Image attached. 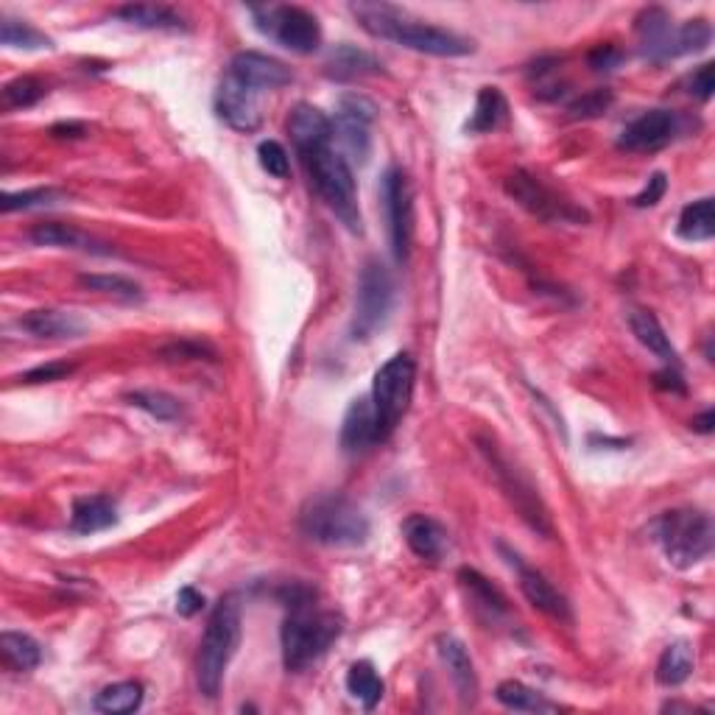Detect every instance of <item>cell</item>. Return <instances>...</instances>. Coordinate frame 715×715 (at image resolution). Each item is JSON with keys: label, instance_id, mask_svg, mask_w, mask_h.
<instances>
[{"label": "cell", "instance_id": "cell-22", "mask_svg": "<svg viewBox=\"0 0 715 715\" xmlns=\"http://www.w3.org/2000/svg\"><path fill=\"white\" fill-rule=\"evenodd\" d=\"M377 431H375V414H372L370 397H358L350 403L341 422V448L350 455H361L370 448H375Z\"/></svg>", "mask_w": 715, "mask_h": 715}, {"label": "cell", "instance_id": "cell-16", "mask_svg": "<svg viewBox=\"0 0 715 715\" xmlns=\"http://www.w3.org/2000/svg\"><path fill=\"white\" fill-rule=\"evenodd\" d=\"M230 74L257 92L279 90V87H288L294 81L292 67L274 59V56L257 54V51H241V54L232 56Z\"/></svg>", "mask_w": 715, "mask_h": 715}, {"label": "cell", "instance_id": "cell-14", "mask_svg": "<svg viewBox=\"0 0 715 715\" xmlns=\"http://www.w3.org/2000/svg\"><path fill=\"white\" fill-rule=\"evenodd\" d=\"M679 134V116L671 110H649L620 132L618 148L629 154H654L671 146Z\"/></svg>", "mask_w": 715, "mask_h": 715}, {"label": "cell", "instance_id": "cell-7", "mask_svg": "<svg viewBox=\"0 0 715 715\" xmlns=\"http://www.w3.org/2000/svg\"><path fill=\"white\" fill-rule=\"evenodd\" d=\"M654 537L673 568L691 570L713 551V520L696 509H673L654 522Z\"/></svg>", "mask_w": 715, "mask_h": 715}, {"label": "cell", "instance_id": "cell-49", "mask_svg": "<svg viewBox=\"0 0 715 715\" xmlns=\"http://www.w3.org/2000/svg\"><path fill=\"white\" fill-rule=\"evenodd\" d=\"M205 609V595L194 587H183L179 595H176V613L183 615V618H194Z\"/></svg>", "mask_w": 715, "mask_h": 715}, {"label": "cell", "instance_id": "cell-2", "mask_svg": "<svg viewBox=\"0 0 715 715\" xmlns=\"http://www.w3.org/2000/svg\"><path fill=\"white\" fill-rule=\"evenodd\" d=\"M288 615L283 620V662L288 671L299 673L316 660L328 654V649L344 631V618L333 609L316 606V593L310 587L288 590Z\"/></svg>", "mask_w": 715, "mask_h": 715}, {"label": "cell", "instance_id": "cell-17", "mask_svg": "<svg viewBox=\"0 0 715 715\" xmlns=\"http://www.w3.org/2000/svg\"><path fill=\"white\" fill-rule=\"evenodd\" d=\"M509 562H512V568H517V576H520V590L534 609H540L542 615H548V618H553V620H562V624H570V620H573V609H570L568 598H564V595L559 593V590L553 587L546 576H542L540 570H534V568H528V564H522L517 553H509Z\"/></svg>", "mask_w": 715, "mask_h": 715}, {"label": "cell", "instance_id": "cell-39", "mask_svg": "<svg viewBox=\"0 0 715 715\" xmlns=\"http://www.w3.org/2000/svg\"><path fill=\"white\" fill-rule=\"evenodd\" d=\"M79 283L85 285V288H90V292L107 294V297H116L121 299V302H140V299H143L140 285L121 277V274H81Z\"/></svg>", "mask_w": 715, "mask_h": 715}, {"label": "cell", "instance_id": "cell-3", "mask_svg": "<svg viewBox=\"0 0 715 715\" xmlns=\"http://www.w3.org/2000/svg\"><path fill=\"white\" fill-rule=\"evenodd\" d=\"M238 642H241V606L235 598H221L207 618L199 660H196V682L201 696L219 698Z\"/></svg>", "mask_w": 715, "mask_h": 715}, {"label": "cell", "instance_id": "cell-43", "mask_svg": "<svg viewBox=\"0 0 715 715\" xmlns=\"http://www.w3.org/2000/svg\"><path fill=\"white\" fill-rule=\"evenodd\" d=\"M613 103H615L613 90H604V87H601V90H590L584 92L582 98H576V101L568 107V112L570 118H576V121H590V118L606 116Z\"/></svg>", "mask_w": 715, "mask_h": 715}, {"label": "cell", "instance_id": "cell-9", "mask_svg": "<svg viewBox=\"0 0 715 715\" xmlns=\"http://www.w3.org/2000/svg\"><path fill=\"white\" fill-rule=\"evenodd\" d=\"M395 305V279L377 257L361 268L355 294V316H352V341H366L386 324Z\"/></svg>", "mask_w": 715, "mask_h": 715}, {"label": "cell", "instance_id": "cell-4", "mask_svg": "<svg viewBox=\"0 0 715 715\" xmlns=\"http://www.w3.org/2000/svg\"><path fill=\"white\" fill-rule=\"evenodd\" d=\"M299 160H302L310 185L321 196V201L333 210V216L346 230L361 235L364 219H361V207H358L355 176H352L346 157L333 152V146H321L314 148V152L299 154Z\"/></svg>", "mask_w": 715, "mask_h": 715}, {"label": "cell", "instance_id": "cell-20", "mask_svg": "<svg viewBox=\"0 0 715 715\" xmlns=\"http://www.w3.org/2000/svg\"><path fill=\"white\" fill-rule=\"evenodd\" d=\"M20 330H25L34 339H81L87 333V321L79 319L76 314L67 310H29L25 316H20Z\"/></svg>", "mask_w": 715, "mask_h": 715}, {"label": "cell", "instance_id": "cell-12", "mask_svg": "<svg viewBox=\"0 0 715 715\" xmlns=\"http://www.w3.org/2000/svg\"><path fill=\"white\" fill-rule=\"evenodd\" d=\"M381 205L386 210L388 238H392V255L397 263H408L414 238V194L406 174L400 168H386L381 179Z\"/></svg>", "mask_w": 715, "mask_h": 715}, {"label": "cell", "instance_id": "cell-31", "mask_svg": "<svg viewBox=\"0 0 715 715\" xmlns=\"http://www.w3.org/2000/svg\"><path fill=\"white\" fill-rule=\"evenodd\" d=\"M0 657H3V666L12 668V671H31L43 662V649L31 635L3 631L0 635Z\"/></svg>", "mask_w": 715, "mask_h": 715}, {"label": "cell", "instance_id": "cell-38", "mask_svg": "<svg viewBox=\"0 0 715 715\" xmlns=\"http://www.w3.org/2000/svg\"><path fill=\"white\" fill-rule=\"evenodd\" d=\"M127 403L140 408V411H146L148 417L160 419V422H176L183 417V403L165 395V392H129Z\"/></svg>", "mask_w": 715, "mask_h": 715}, {"label": "cell", "instance_id": "cell-32", "mask_svg": "<svg viewBox=\"0 0 715 715\" xmlns=\"http://www.w3.org/2000/svg\"><path fill=\"white\" fill-rule=\"evenodd\" d=\"M676 232L682 241L704 243L715 235V207L713 199H698L679 212Z\"/></svg>", "mask_w": 715, "mask_h": 715}, {"label": "cell", "instance_id": "cell-47", "mask_svg": "<svg viewBox=\"0 0 715 715\" xmlns=\"http://www.w3.org/2000/svg\"><path fill=\"white\" fill-rule=\"evenodd\" d=\"M76 366L74 364H45V366H37V370L25 372V375H20V381L23 383H54V381H62V377L74 375Z\"/></svg>", "mask_w": 715, "mask_h": 715}, {"label": "cell", "instance_id": "cell-18", "mask_svg": "<svg viewBox=\"0 0 715 715\" xmlns=\"http://www.w3.org/2000/svg\"><path fill=\"white\" fill-rule=\"evenodd\" d=\"M635 31L640 37V51L649 62H668L673 59V34L676 25L671 23V14L660 7H651L640 12L635 20Z\"/></svg>", "mask_w": 715, "mask_h": 715}, {"label": "cell", "instance_id": "cell-51", "mask_svg": "<svg viewBox=\"0 0 715 715\" xmlns=\"http://www.w3.org/2000/svg\"><path fill=\"white\" fill-rule=\"evenodd\" d=\"M205 350L207 346L205 344H170V346H165V352L163 355H174V358H201L205 355Z\"/></svg>", "mask_w": 715, "mask_h": 715}, {"label": "cell", "instance_id": "cell-46", "mask_svg": "<svg viewBox=\"0 0 715 715\" xmlns=\"http://www.w3.org/2000/svg\"><path fill=\"white\" fill-rule=\"evenodd\" d=\"M668 190V176L662 174V170H657V174L649 176V183H646V188L640 190V194L631 199V205L635 207H654L657 201H662V196H666Z\"/></svg>", "mask_w": 715, "mask_h": 715}, {"label": "cell", "instance_id": "cell-48", "mask_svg": "<svg viewBox=\"0 0 715 715\" xmlns=\"http://www.w3.org/2000/svg\"><path fill=\"white\" fill-rule=\"evenodd\" d=\"M715 90V76H713V62H704L696 74L691 76V92L698 101H710Z\"/></svg>", "mask_w": 715, "mask_h": 715}, {"label": "cell", "instance_id": "cell-23", "mask_svg": "<svg viewBox=\"0 0 715 715\" xmlns=\"http://www.w3.org/2000/svg\"><path fill=\"white\" fill-rule=\"evenodd\" d=\"M403 537H406L408 548L417 553L419 559L437 562L442 559L444 548H448V531L439 520L428 515H411L403 522Z\"/></svg>", "mask_w": 715, "mask_h": 715}, {"label": "cell", "instance_id": "cell-19", "mask_svg": "<svg viewBox=\"0 0 715 715\" xmlns=\"http://www.w3.org/2000/svg\"><path fill=\"white\" fill-rule=\"evenodd\" d=\"M288 134H292L297 154L314 152V148L330 146L333 121L314 103H297L292 118H288Z\"/></svg>", "mask_w": 715, "mask_h": 715}, {"label": "cell", "instance_id": "cell-34", "mask_svg": "<svg viewBox=\"0 0 715 715\" xmlns=\"http://www.w3.org/2000/svg\"><path fill=\"white\" fill-rule=\"evenodd\" d=\"M693 649L691 642L676 640L662 651L660 662H657V682L666 688H676L682 682H688V676L693 673Z\"/></svg>", "mask_w": 715, "mask_h": 715}, {"label": "cell", "instance_id": "cell-25", "mask_svg": "<svg viewBox=\"0 0 715 715\" xmlns=\"http://www.w3.org/2000/svg\"><path fill=\"white\" fill-rule=\"evenodd\" d=\"M118 522V506L107 495L79 497L70 512V531L76 534H98L107 531Z\"/></svg>", "mask_w": 715, "mask_h": 715}, {"label": "cell", "instance_id": "cell-21", "mask_svg": "<svg viewBox=\"0 0 715 715\" xmlns=\"http://www.w3.org/2000/svg\"><path fill=\"white\" fill-rule=\"evenodd\" d=\"M437 649L450 679H453L455 691H459V698L464 704H473L479 698V676H475V666L464 649V642L453 635H442L437 640Z\"/></svg>", "mask_w": 715, "mask_h": 715}, {"label": "cell", "instance_id": "cell-52", "mask_svg": "<svg viewBox=\"0 0 715 715\" xmlns=\"http://www.w3.org/2000/svg\"><path fill=\"white\" fill-rule=\"evenodd\" d=\"M85 132H87L85 123H76V121H70V123H56V127L51 129V134H54V138H59V140H65V138L76 140V138H81V134H85Z\"/></svg>", "mask_w": 715, "mask_h": 715}, {"label": "cell", "instance_id": "cell-45", "mask_svg": "<svg viewBox=\"0 0 715 715\" xmlns=\"http://www.w3.org/2000/svg\"><path fill=\"white\" fill-rule=\"evenodd\" d=\"M620 62H624V51L615 48V45H595L587 56V65L593 67L595 74H609Z\"/></svg>", "mask_w": 715, "mask_h": 715}, {"label": "cell", "instance_id": "cell-13", "mask_svg": "<svg viewBox=\"0 0 715 715\" xmlns=\"http://www.w3.org/2000/svg\"><path fill=\"white\" fill-rule=\"evenodd\" d=\"M372 121H375V103L366 101L364 96L341 98L339 110H336L333 134L355 163H366V157H370Z\"/></svg>", "mask_w": 715, "mask_h": 715}, {"label": "cell", "instance_id": "cell-40", "mask_svg": "<svg viewBox=\"0 0 715 715\" xmlns=\"http://www.w3.org/2000/svg\"><path fill=\"white\" fill-rule=\"evenodd\" d=\"M713 40V29H710L707 20H688V23L676 25V34H673V59L688 54H698L704 51Z\"/></svg>", "mask_w": 715, "mask_h": 715}, {"label": "cell", "instance_id": "cell-41", "mask_svg": "<svg viewBox=\"0 0 715 715\" xmlns=\"http://www.w3.org/2000/svg\"><path fill=\"white\" fill-rule=\"evenodd\" d=\"M45 85L34 76H18L3 87V103L7 107H34L45 96Z\"/></svg>", "mask_w": 715, "mask_h": 715}, {"label": "cell", "instance_id": "cell-26", "mask_svg": "<svg viewBox=\"0 0 715 715\" xmlns=\"http://www.w3.org/2000/svg\"><path fill=\"white\" fill-rule=\"evenodd\" d=\"M626 321H629V328H631V333H635V339L640 341L646 350L654 352L657 358H662L668 366L679 364V355H676V350H673L671 339H668L666 330H662V324H660V319H657L651 310L631 308L629 316H626Z\"/></svg>", "mask_w": 715, "mask_h": 715}, {"label": "cell", "instance_id": "cell-33", "mask_svg": "<svg viewBox=\"0 0 715 715\" xmlns=\"http://www.w3.org/2000/svg\"><path fill=\"white\" fill-rule=\"evenodd\" d=\"M346 691H350L352 698L364 704L366 710H375L381 704L383 693H386V685H383L381 673L375 671V666L366 660L352 662L350 671H346Z\"/></svg>", "mask_w": 715, "mask_h": 715}, {"label": "cell", "instance_id": "cell-11", "mask_svg": "<svg viewBox=\"0 0 715 715\" xmlns=\"http://www.w3.org/2000/svg\"><path fill=\"white\" fill-rule=\"evenodd\" d=\"M506 194L534 216V219L548 221V224H582L587 221V212L576 207L562 194L548 188L540 176L528 174V170H515L506 176Z\"/></svg>", "mask_w": 715, "mask_h": 715}, {"label": "cell", "instance_id": "cell-1", "mask_svg": "<svg viewBox=\"0 0 715 715\" xmlns=\"http://www.w3.org/2000/svg\"><path fill=\"white\" fill-rule=\"evenodd\" d=\"M350 9L361 29L370 31L372 37L388 40L417 54L453 59V56H468L475 51L473 40L461 37L455 31L439 29V25L422 23L411 18L406 9L388 7V3H352Z\"/></svg>", "mask_w": 715, "mask_h": 715}, {"label": "cell", "instance_id": "cell-42", "mask_svg": "<svg viewBox=\"0 0 715 715\" xmlns=\"http://www.w3.org/2000/svg\"><path fill=\"white\" fill-rule=\"evenodd\" d=\"M62 194L54 188H34V190H20V194H3L0 199V210L3 212H18V210H34V207H48L54 201H59Z\"/></svg>", "mask_w": 715, "mask_h": 715}, {"label": "cell", "instance_id": "cell-10", "mask_svg": "<svg viewBox=\"0 0 715 715\" xmlns=\"http://www.w3.org/2000/svg\"><path fill=\"white\" fill-rule=\"evenodd\" d=\"M257 31L279 43L294 54H314L321 45V25L308 9L302 7H252Z\"/></svg>", "mask_w": 715, "mask_h": 715}, {"label": "cell", "instance_id": "cell-29", "mask_svg": "<svg viewBox=\"0 0 715 715\" xmlns=\"http://www.w3.org/2000/svg\"><path fill=\"white\" fill-rule=\"evenodd\" d=\"M116 18H121L123 23L129 25H138V29H148V31H188V23H185L174 9L152 7V3H132V7H121L116 12Z\"/></svg>", "mask_w": 715, "mask_h": 715}, {"label": "cell", "instance_id": "cell-5", "mask_svg": "<svg viewBox=\"0 0 715 715\" xmlns=\"http://www.w3.org/2000/svg\"><path fill=\"white\" fill-rule=\"evenodd\" d=\"M299 531L308 540L330 548H358L370 540V520L344 495H319L299 515Z\"/></svg>", "mask_w": 715, "mask_h": 715}, {"label": "cell", "instance_id": "cell-27", "mask_svg": "<svg viewBox=\"0 0 715 715\" xmlns=\"http://www.w3.org/2000/svg\"><path fill=\"white\" fill-rule=\"evenodd\" d=\"M324 74L336 81H355L364 79V76L383 74V65L372 54L355 48V45H339V48L330 54L328 65H324Z\"/></svg>", "mask_w": 715, "mask_h": 715}, {"label": "cell", "instance_id": "cell-8", "mask_svg": "<svg viewBox=\"0 0 715 715\" xmlns=\"http://www.w3.org/2000/svg\"><path fill=\"white\" fill-rule=\"evenodd\" d=\"M479 444H481V453H484L486 461H490L497 486L504 490L506 501L515 506V512L522 517V522H526L528 528H534L537 534H542V537H551L553 534L551 515H548L546 504H542L540 492H537V486L531 484V479H528L517 464H512V459L504 453V450L497 448L495 439L481 437Z\"/></svg>", "mask_w": 715, "mask_h": 715}, {"label": "cell", "instance_id": "cell-28", "mask_svg": "<svg viewBox=\"0 0 715 715\" xmlns=\"http://www.w3.org/2000/svg\"><path fill=\"white\" fill-rule=\"evenodd\" d=\"M459 582H461V587L470 593L473 604L479 606L481 613H484L490 620H501L509 615V601H506V595L501 593V590H497L490 579L481 576L479 570L461 568Z\"/></svg>", "mask_w": 715, "mask_h": 715}, {"label": "cell", "instance_id": "cell-15", "mask_svg": "<svg viewBox=\"0 0 715 715\" xmlns=\"http://www.w3.org/2000/svg\"><path fill=\"white\" fill-rule=\"evenodd\" d=\"M216 116L235 132H255L261 127L257 90L227 74L216 90Z\"/></svg>", "mask_w": 715, "mask_h": 715}, {"label": "cell", "instance_id": "cell-53", "mask_svg": "<svg viewBox=\"0 0 715 715\" xmlns=\"http://www.w3.org/2000/svg\"><path fill=\"white\" fill-rule=\"evenodd\" d=\"M691 428L696 433H713V428H715V411H713V408H707V411H704V414H698V417H693Z\"/></svg>", "mask_w": 715, "mask_h": 715}, {"label": "cell", "instance_id": "cell-36", "mask_svg": "<svg viewBox=\"0 0 715 715\" xmlns=\"http://www.w3.org/2000/svg\"><path fill=\"white\" fill-rule=\"evenodd\" d=\"M140 704H143V685L140 682H116V685H107L92 698V707L107 715L134 713V710H140Z\"/></svg>", "mask_w": 715, "mask_h": 715}, {"label": "cell", "instance_id": "cell-6", "mask_svg": "<svg viewBox=\"0 0 715 715\" xmlns=\"http://www.w3.org/2000/svg\"><path fill=\"white\" fill-rule=\"evenodd\" d=\"M414 381H417V364L406 352H397L377 370L375 381H372L370 403L372 414H375V431L377 442H386L392 433L397 431L400 419L406 417L408 406H411Z\"/></svg>", "mask_w": 715, "mask_h": 715}, {"label": "cell", "instance_id": "cell-35", "mask_svg": "<svg viewBox=\"0 0 715 715\" xmlns=\"http://www.w3.org/2000/svg\"><path fill=\"white\" fill-rule=\"evenodd\" d=\"M495 698L504 704V707L517 710V713H557L559 710L557 704L548 702L542 693L522 685V682H517V679H506V682H501L495 691Z\"/></svg>", "mask_w": 715, "mask_h": 715}, {"label": "cell", "instance_id": "cell-44", "mask_svg": "<svg viewBox=\"0 0 715 715\" xmlns=\"http://www.w3.org/2000/svg\"><path fill=\"white\" fill-rule=\"evenodd\" d=\"M257 160H261V168L268 176H277V179L288 176V152L279 146L277 140H263L257 146Z\"/></svg>", "mask_w": 715, "mask_h": 715}, {"label": "cell", "instance_id": "cell-37", "mask_svg": "<svg viewBox=\"0 0 715 715\" xmlns=\"http://www.w3.org/2000/svg\"><path fill=\"white\" fill-rule=\"evenodd\" d=\"M0 43L9 45V48H23V51L54 48L51 37H45L43 31H37L34 25L25 23V20H14V18L0 20Z\"/></svg>", "mask_w": 715, "mask_h": 715}, {"label": "cell", "instance_id": "cell-24", "mask_svg": "<svg viewBox=\"0 0 715 715\" xmlns=\"http://www.w3.org/2000/svg\"><path fill=\"white\" fill-rule=\"evenodd\" d=\"M31 243L37 246H56V249H79V252H90V255H110V249H103L101 241L90 238L87 232L76 230L70 224H62V221H45V224H37L29 232Z\"/></svg>", "mask_w": 715, "mask_h": 715}, {"label": "cell", "instance_id": "cell-50", "mask_svg": "<svg viewBox=\"0 0 715 715\" xmlns=\"http://www.w3.org/2000/svg\"><path fill=\"white\" fill-rule=\"evenodd\" d=\"M654 386L662 388V392H671V395H685V392H688L685 377L679 375L676 366H668V370L657 372V375H654Z\"/></svg>", "mask_w": 715, "mask_h": 715}, {"label": "cell", "instance_id": "cell-30", "mask_svg": "<svg viewBox=\"0 0 715 715\" xmlns=\"http://www.w3.org/2000/svg\"><path fill=\"white\" fill-rule=\"evenodd\" d=\"M509 116V101L497 87H481L479 98H475V110L468 121V132L484 134L495 132L501 123Z\"/></svg>", "mask_w": 715, "mask_h": 715}]
</instances>
